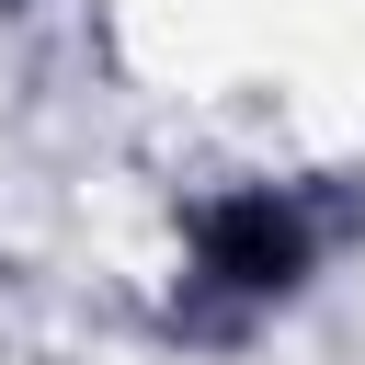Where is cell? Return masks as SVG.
Returning <instances> with one entry per match:
<instances>
[{"label":"cell","instance_id":"1","mask_svg":"<svg viewBox=\"0 0 365 365\" xmlns=\"http://www.w3.org/2000/svg\"><path fill=\"white\" fill-rule=\"evenodd\" d=\"M331 228L297 182H217L182 205V285H171V331L182 342H251L285 297H308Z\"/></svg>","mask_w":365,"mask_h":365}]
</instances>
